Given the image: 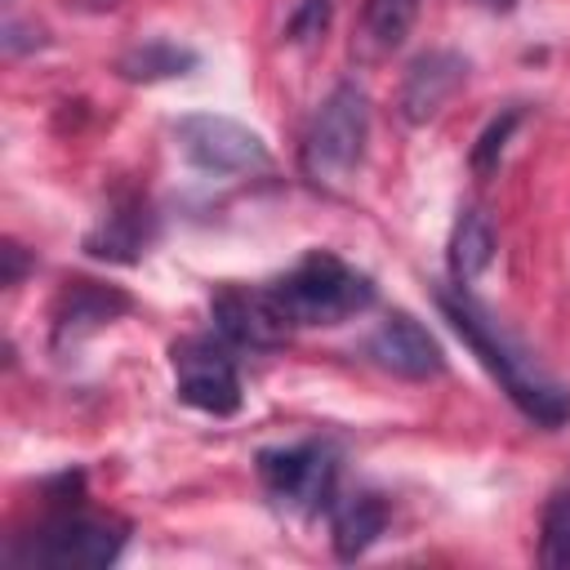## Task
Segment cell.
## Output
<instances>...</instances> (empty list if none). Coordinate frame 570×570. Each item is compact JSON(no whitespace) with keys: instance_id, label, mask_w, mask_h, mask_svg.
Segmentation results:
<instances>
[{"instance_id":"obj_1","label":"cell","mask_w":570,"mask_h":570,"mask_svg":"<svg viewBox=\"0 0 570 570\" xmlns=\"http://www.w3.org/2000/svg\"><path fill=\"white\" fill-rule=\"evenodd\" d=\"M436 303H441L445 321L463 334V343L476 352V361L503 383L508 401H512L530 423H539V428H561V423H570V392H566L552 374H543V370L534 365V356L468 294V285H459V294L436 289Z\"/></svg>"},{"instance_id":"obj_2","label":"cell","mask_w":570,"mask_h":570,"mask_svg":"<svg viewBox=\"0 0 570 570\" xmlns=\"http://www.w3.org/2000/svg\"><path fill=\"white\" fill-rule=\"evenodd\" d=\"M267 298L285 325H338L374 303V281L338 254L312 249L294 272L267 285Z\"/></svg>"},{"instance_id":"obj_3","label":"cell","mask_w":570,"mask_h":570,"mask_svg":"<svg viewBox=\"0 0 570 570\" xmlns=\"http://www.w3.org/2000/svg\"><path fill=\"white\" fill-rule=\"evenodd\" d=\"M125 539H129V525L116 517L58 508L27 534L22 548L9 552V561L40 566V570H102L120 557Z\"/></svg>"},{"instance_id":"obj_4","label":"cell","mask_w":570,"mask_h":570,"mask_svg":"<svg viewBox=\"0 0 570 570\" xmlns=\"http://www.w3.org/2000/svg\"><path fill=\"white\" fill-rule=\"evenodd\" d=\"M365 138H370V102L356 85H338L312 129H307V142H303V169L316 178V183H338L347 178L361 156H365Z\"/></svg>"},{"instance_id":"obj_5","label":"cell","mask_w":570,"mask_h":570,"mask_svg":"<svg viewBox=\"0 0 570 570\" xmlns=\"http://www.w3.org/2000/svg\"><path fill=\"white\" fill-rule=\"evenodd\" d=\"M258 481L263 494L294 517H312L334 503V481H338V459L321 441L303 445H276L258 454Z\"/></svg>"},{"instance_id":"obj_6","label":"cell","mask_w":570,"mask_h":570,"mask_svg":"<svg viewBox=\"0 0 570 570\" xmlns=\"http://www.w3.org/2000/svg\"><path fill=\"white\" fill-rule=\"evenodd\" d=\"M169 365H174V387L183 405L214 414V419H227L240 410V370L227 343L205 338V334L178 338L169 347Z\"/></svg>"},{"instance_id":"obj_7","label":"cell","mask_w":570,"mask_h":570,"mask_svg":"<svg viewBox=\"0 0 570 570\" xmlns=\"http://www.w3.org/2000/svg\"><path fill=\"white\" fill-rule=\"evenodd\" d=\"M174 138H178L183 160L196 165L200 174H254L267 165V142L249 125L218 116V111L183 116L174 125Z\"/></svg>"},{"instance_id":"obj_8","label":"cell","mask_w":570,"mask_h":570,"mask_svg":"<svg viewBox=\"0 0 570 570\" xmlns=\"http://www.w3.org/2000/svg\"><path fill=\"white\" fill-rule=\"evenodd\" d=\"M468 80V58L454 49H428L405 67L401 94H396V111L405 125H428L432 116H441V107L463 89Z\"/></svg>"},{"instance_id":"obj_9","label":"cell","mask_w":570,"mask_h":570,"mask_svg":"<svg viewBox=\"0 0 570 570\" xmlns=\"http://www.w3.org/2000/svg\"><path fill=\"white\" fill-rule=\"evenodd\" d=\"M365 352H370L383 370H392V374H401V379H414V383L436 379V374L445 370V356H441L436 338H432L414 316H405V312H392V316L370 334Z\"/></svg>"},{"instance_id":"obj_10","label":"cell","mask_w":570,"mask_h":570,"mask_svg":"<svg viewBox=\"0 0 570 570\" xmlns=\"http://www.w3.org/2000/svg\"><path fill=\"white\" fill-rule=\"evenodd\" d=\"M214 325L236 347H276L289 334L267 289H240V285H227L214 294Z\"/></svg>"},{"instance_id":"obj_11","label":"cell","mask_w":570,"mask_h":570,"mask_svg":"<svg viewBox=\"0 0 570 570\" xmlns=\"http://www.w3.org/2000/svg\"><path fill=\"white\" fill-rule=\"evenodd\" d=\"M151 232H156V214L147 209V200L142 196H120L98 218V227L85 236V254L102 258V263H138L151 245Z\"/></svg>"},{"instance_id":"obj_12","label":"cell","mask_w":570,"mask_h":570,"mask_svg":"<svg viewBox=\"0 0 570 570\" xmlns=\"http://www.w3.org/2000/svg\"><path fill=\"white\" fill-rule=\"evenodd\" d=\"M120 312H129V298L107 289V285H94V281H76L62 298H58V312H53V343L62 347L67 338H80L85 330H98L107 321H116Z\"/></svg>"},{"instance_id":"obj_13","label":"cell","mask_w":570,"mask_h":570,"mask_svg":"<svg viewBox=\"0 0 570 570\" xmlns=\"http://www.w3.org/2000/svg\"><path fill=\"white\" fill-rule=\"evenodd\" d=\"M330 539H334V552L338 561H356L361 552H370V543L383 534L387 525V503L379 494H347L338 503H330Z\"/></svg>"},{"instance_id":"obj_14","label":"cell","mask_w":570,"mask_h":570,"mask_svg":"<svg viewBox=\"0 0 570 570\" xmlns=\"http://www.w3.org/2000/svg\"><path fill=\"white\" fill-rule=\"evenodd\" d=\"M490 258H494V227L485 223L481 209H463L450 232V249H445L454 285H472L490 267Z\"/></svg>"},{"instance_id":"obj_15","label":"cell","mask_w":570,"mask_h":570,"mask_svg":"<svg viewBox=\"0 0 570 570\" xmlns=\"http://www.w3.org/2000/svg\"><path fill=\"white\" fill-rule=\"evenodd\" d=\"M419 18V0H365L361 9V53L383 58L392 53Z\"/></svg>"},{"instance_id":"obj_16","label":"cell","mask_w":570,"mask_h":570,"mask_svg":"<svg viewBox=\"0 0 570 570\" xmlns=\"http://www.w3.org/2000/svg\"><path fill=\"white\" fill-rule=\"evenodd\" d=\"M196 67V53L183 49V45H169V40H147V45H134L120 53L116 71L125 80H138V85H151V80H174V76H187Z\"/></svg>"},{"instance_id":"obj_17","label":"cell","mask_w":570,"mask_h":570,"mask_svg":"<svg viewBox=\"0 0 570 570\" xmlns=\"http://www.w3.org/2000/svg\"><path fill=\"white\" fill-rule=\"evenodd\" d=\"M539 561L548 570H570V490H557L539 525Z\"/></svg>"},{"instance_id":"obj_18","label":"cell","mask_w":570,"mask_h":570,"mask_svg":"<svg viewBox=\"0 0 570 570\" xmlns=\"http://www.w3.org/2000/svg\"><path fill=\"white\" fill-rule=\"evenodd\" d=\"M517 120H521V111L512 107V111H503L499 120H490V125L481 129V138H476V147H472V169H476L481 178L499 169V156H503V147H508V138H512Z\"/></svg>"},{"instance_id":"obj_19","label":"cell","mask_w":570,"mask_h":570,"mask_svg":"<svg viewBox=\"0 0 570 570\" xmlns=\"http://www.w3.org/2000/svg\"><path fill=\"white\" fill-rule=\"evenodd\" d=\"M325 27H330V0H298V9L285 22V36L294 45H312Z\"/></svg>"},{"instance_id":"obj_20","label":"cell","mask_w":570,"mask_h":570,"mask_svg":"<svg viewBox=\"0 0 570 570\" xmlns=\"http://www.w3.org/2000/svg\"><path fill=\"white\" fill-rule=\"evenodd\" d=\"M4 285H18L22 281V272H27V254H22V245L18 240H4Z\"/></svg>"},{"instance_id":"obj_21","label":"cell","mask_w":570,"mask_h":570,"mask_svg":"<svg viewBox=\"0 0 570 570\" xmlns=\"http://www.w3.org/2000/svg\"><path fill=\"white\" fill-rule=\"evenodd\" d=\"M71 9H80V13H107V9H116L120 0H67Z\"/></svg>"},{"instance_id":"obj_22","label":"cell","mask_w":570,"mask_h":570,"mask_svg":"<svg viewBox=\"0 0 570 570\" xmlns=\"http://www.w3.org/2000/svg\"><path fill=\"white\" fill-rule=\"evenodd\" d=\"M481 4H485V9H512L517 0H481Z\"/></svg>"}]
</instances>
